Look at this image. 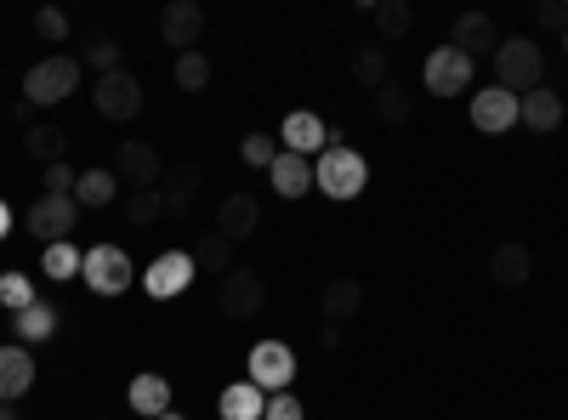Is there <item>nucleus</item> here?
Listing matches in <instances>:
<instances>
[{
  "label": "nucleus",
  "instance_id": "f257e3e1",
  "mask_svg": "<svg viewBox=\"0 0 568 420\" xmlns=\"http://www.w3.org/2000/svg\"><path fill=\"white\" fill-rule=\"evenodd\" d=\"M489 63H495V85L511 91V98H529V91H540V80H546V52H540L529 34L500 40Z\"/></svg>",
  "mask_w": 568,
  "mask_h": 420
},
{
  "label": "nucleus",
  "instance_id": "f03ea898",
  "mask_svg": "<svg viewBox=\"0 0 568 420\" xmlns=\"http://www.w3.org/2000/svg\"><path fill=\"white\" fill-rule=\"evenodd\" d=\"M364 182H369V160L347 143H329L318 160H313V188L324 199H358L364 194Z\"/></svg>",
  "mask_w": 568,
  "mask_h": 420
},
{
  "label": "nucleus",
  "instance_id": "7ed1b4c3",
  "mask_svg": "<svg viewBox=\"0 0 568 420\" xmlns=\"http://www.w3.org/2000/svg\"><path fill=\"white\" fill-rule=\"evenodd\" d=\"M80 58H63V52H52V58H40L29 74H23V103L29 109H58V103H69L74 91H80Z\"/></svg>",
  "mask_w": 568,
  "mask_h": 420
},
{
  "label": "nucleus",
  "instance_id": "20e7f679",
  "mask_svg": "<svg viewBox=\"0 0 568 420\" xmlns=\"http://www.w3.org/2000/svg\"><path fill=\"white\" fill-rule=\"evenodd\" d=\"M80 278H85V290L91 296H103V301H114V296H125L131 285H136V267H131V256L120 250V245H91L85 250V267H80Z\"/></svg>",
  "mask_w": 568,
  "mask_h": 420
},
{
  "label": "nucleus",
  "instance_id": "39448f33",
  "mask_svg": "<svg viewBox=\"0 0 568 420\" xmlns=\"http://www.w3.org/2000/svg\"><path fill=\"white\" fill-rule=\"evenodd\" d=\"M245 381L262 387L267 398H273V392H291V381H296V352L284 347V341H256V347H251V363H245Z\"/></svg>",
  "mask_w": 568,
  "mask_h": 420
},
{
  "label": "nucleus",
  "instance_id": "423d86ee",
  "mask_svg": "<svg viewBox=\"0 0 568 420\" xmlns=\"http://www.w3.org/2000/svg\"><path fill=\"white\" fill-rule=\"evenodd\" d=\"M420 80L433 98H460V91H471V80H478V63L466 52H455V45H438V52L420 63Z\"/></svg>",
  "mask_w": 568,
  "mask_h": 420
},
{
  "label": "nucleus",
  "instance_id": "0eeeda50",
  "mask_svg": "<svg viewBox=\"0 0 568 420\" xmlns=\"http://www.w3.org/2000/svg\"><path fill=\"white\" fill-rule=\"evenodd\" d=\"M216 307H222V318H240V324L262 318V307H267V285H262V273H251V267H233V273H222Z\"/></svg>",
  "mask_w": 568,
  "mask_h": 420
},
{
  "label": "nucleus",
  "instance_id": "6e6552de",
  "mask_svg": "<svg viewBox=\"0 0 568 420\" xmlns=\"http://www.w3.org/2000/svg\"><path fill=\"white\" fill-rule=\"evenodd\" d=\"M74 222H80V205H74V194H40V199L23 211V227L34 233L40 245H58V239H69V233H74Z\"/></svg>",
  "mask_w": 568,
  "mask_h": 420
},
{
  "label": "nucleus",
  "instance_id": "1a4fd4ad",
  "mask_svg": "<svg viewBox=\"0 0 568 420\" xmlns=\"http://www.w3.org/2000/svg\"><path fill=\"white\" fill-rule=\"evenodd\" d=\"M114 176H120V188H131V194H142V188H160L165 182V165H160V154L142 143V136H125V143L114 148V165H109Z\"/></svg>",
  "mask_w": 568,
  "mask_h": 420
},
{
  "label": "nucleus",
  "instance_id": "9d476101",
  "mask_svg": "<svg viewBox=\"0 0 568 420\" xmlns=\"http://www.w3.org/2000/svg\"><path fill=\"white\" fill-rule=\"evenodd\" d=\"M194 273L200 267H194V256H187V250H165V256L149 262V273H142L136 285L149 290V301H176L187 285H194Z\"/></svg>",
  "mask_w": 568,
  "mask_h": 420
},
{
  "label": "nucleus",
  "instance_id": "9b49d317",
  "mask_svg": "<svg viewBox=\"0 0 568 420\" xmlns=\"http://www.w3.org/2000/svg\"><path fill=\"white\" fill-rule=\"evenodd\" d=\"M91 103H98V114H103V120L131 125V120L142 114V80H136V74H125V69H114V74H103V80H98Z\"/></svg>",
  "mask_w": 568,
  "mask_h": 420
},
{
  "label": "nucleus",
  "instance_id": "f8f14e48",
  "mask_svg": "<svg viewBox=\"0 0 568 420\" xmlns=\"http://www.w3.org/2000/svg\"><path fill=\"white\" fill-rule=\"evenodd\" d=\"M342 131H329L313 109H296V114H284V125H278V143H284V154H324L329 143H336Z\"/></svg>",
  "mask_w": 568,
  "mask_h": 420
},
{
  "label": "nucleus",
  "instance_id": "ddd939ff",
  "mask_svg": "<svg viewBox=\"0 0 568 420\" xmlns=\"http://www.w3.org/2000/svg\"><path fill=\"white\" fill-rule=\"evenodd\" d=\"M471 125H478L484 136H506L511 125H517V98L511 91H500V85H484V91H471Z\"/></svg>",
  "mask_w": 568,
  "mask_h": 420
},
{
  "label": "nucleus",
  "instance_id": "4468645a",
  "mask_svg": "<svg viewBox=\"0 0 568 420\" xmlns=\"http://www.w3.org/2000/svg\"><path fill=\"white\" fill-rule=\"evenodd\" d=\"M160 34H165V45H176V58H182V52H200L205 12L194 7V0H171V7L160 12Z\"/></svg>",
  "mask_w": 568,
  "mask_h": 420
},
{
  "label": "nucleus",
  "instance_id": "2eb2a0df",
  "mask_svg": "<svg viewBox=\"0 0 568 420\" xmlns=\"http://www.w3.org/2000/svg\"><path fill=\"white\" fill-rule=\"evenodd\" d=\"M256 227H262V205H256V194H227V199L216 205V233H222L227 245L251 239Z\"/></svg>",
  "mask_w": 568,
  "mask_h": 420
},
{
  "label": "nucleus",
  "instance_id": "dca6fc26",
  "mask_svg": "<svg viewBox=\"0 0 568 420\" xmlns=\"http://www.w3.org/2000/svg\"><path fill=\"white\" fill-rule=\"evenodd\" d=\"M449 45H455V52H466L471 63H478L484 52L495 58L500 29H495V18H489V12H460V18H455V40H449Z\"/></svg>",
  "mask_w": 568,
  "mask_h": 420
},
{
  "label": "nucleus",
  "instance_id": "f3484780",
  "mask_svg": "<svg viewBox=\"0 0 568 420\" xmlns=\"http://www.w3.org/2000/svg\"><path fill=\"white\" fill-rule=\"evenodd\" d=\"M34 352L29 347H0V403H18L34 387Z\"/></svg>",
  "mask_w": 568,
  "mask_h": 420
},
{
  "label": "nucleus",
  "instance_id": "a211bd4d",
  "mask_svg": "<svg viewBox=\"0 0 568 420\" xmlns=\"http://www.w3.org/2000/svg\"><path fill=\"white\" fill-rule=\"evenodd\" d=\"M267 182H273V194H278V199H302V194H313V160L278 148V160L267 165Z\"/></svg>",
  "mask_w": 568,
  "mask_h": 420
},
{
  "label": "nucleus",
  "instance_id": "6ab92c4d",
  "mask_svg": "<svg viewBox=\"0 0 568 420\" xmlns=\"http://www.w3.org/2000/svg\"><path fill=\"white\" fill-rule=\"evenodd\" d=\"M489 278L500 290H524L529 278H535V256H529V245H495V256H489Z\"/></svg>",
  "mask_w": 568,
  "mask_h": 420
},
{
  "label": "nucleus",
  "instance_id": "aec40b11",
  "mask_svg": "<svg viewBox=\"0 0 568 420\" xmlns=\"http://www.w3.org/2000/svg\"><path fill=\"white\" fill-rule=\"evenodd\" d=\"M517 125H529V131H557L562 125V91H529V98H517Z\"/></svg>",
  "mask_w": 568,
  "mask_h": 420
},
{
  "label": "nucleus",
  "instance_id": "412c9836",
  "mask_svg": "<svg viewBox=\"0 0 568 420\" xmlns=\"http://www.w3.org/2000/svg\"><path fill=\"white\" fill-rule=\"evenodd\" d=\"M318 307H324V324H336V330H342V324L358 318V307H364V285H358V278H329Z\"/></svg>",
  "mask_w": 568,
  "mask_h": 420
},
{
  "label": "nucleus",
  "instance_id": "4be33fe9",
  "mask_svg": "<svg viewBox=\"0 0 568 420\" xmlns=\"http://www.w3.org/2000/svg\"><path fill=\"white\" fill-rule=\"evenodd\" d=\"M58 307L52 301H34V307H23L18 318H12V330H18V347H40V341H52L58 336Z\"/></svg>",
  "mask_w": 568,
  "mask_h": 420
},
{
  "label": "nucleus",
  "instance_id": "5701e85b",
  "mask_svg": "<svg viewBox=\"0 0 568 420\" xmlns=\"http://www.w3.org/2000/svg\"><path fill=\"white\" fill-rule=\"evenodd\" d=\"M125 403H131L142 420H160V414L171 409V381H165V376H136V381L125 387Z\"/></svg>",
  "mask_w": 568,
  "mask_h": 420
},
{
  "label": "nucleus",
  "instance_id": "b1692460",
  "mask_svg": "<svg viewBox=\"0 0 568 420\" xmlns=\"http://www.w3.org/2000/svg\"><path fill=\"white\" fill-rule=\"evenodd\" d=\"M262 409H267V392L251 387V381H233V387H222V398H216V414H222V420H262Z\"/></svg>",
  "mask_w": 568,
  "mask_h": 420
},
{
  "label": "nucleus",
  "instance_id": "393cba45",
  "mask_svg": "<svg viewBox=\"0 0 568 420\" xmlns=\"http://www.w3.org/2000/svg\"><path fill=\"white\" fill-rule=\"evenodd\" d=\"M120 199V176L114 171H80V182H74V205L80 211H103V205H114Z\"/></svg>",
  "mask_w": 568,
  "mask_h": 420
},
{
  "label": "nucleus",
  "instance_id": "a878e982",
  "mask_svg": "<svg viewBox=\"0 0 568 420\" xmlns=\"http://www.w3.org/2000/svg\"><path fill=\"white\" fill-rule=\"evenodd\" d=\"M160 199H165V222H182L187 211H194V199H200V171H171L160 182Z\"/></svg>",
  "mask_w": 568,
  "mask_h": 420
},
{
  "label": "nucleus",
  "instance_id": "bb28decb",
  "mask_svg": "<svg viewBox=\"0 0 568 420\" xmlns=\"http://www.w3.org/2000/svg\"><path fill=\"white\" fill-rule=\"evenodd\" d=\"M80 267H85V250H80L74 239H58V245L40 250V273L52 278V285H69V278H80Z\"/></svg>",
  "mask_w": 568,
  "mask_h": 420
},
{
  "label": "nucleus",
  "instance_id": "cd10ccee",
  "mask_svg": "<svg viewBox=\"0 0 568 420\" xmlns=\"http://www.w3.org/2000/svg\"><path fill=\"white\" fill-rule=\"evenodd\" d=\"M23 148H29L40 165H63V160H69V131H58V125H29Z\"/></svg>",
  "mask_w": 568,
  "mask_h": 420
},
{
  "label": "nucleus",
  "instance_id": "c85d7f7f",
  "mask_svg": "<svg viewBox=\"0 0 568 420\" xmlns=\"http://www.w3.org/2000/svg\"><path fill=\"white\" fill-rule=\"evenodd\" d=\"M187 256H194V267H200V273H233V245L222 239L216 227H211L205 239H200L194 250H187Z\"/></svg>",
  "mask_w": 568,
  "mask_h": 420
},
{
  "label": "nucleus",
  "instance_id": "c756f323",
  "mask_svg": "<svg viewBox=\"0 0 568 420\" xmlns=\"http://www.w3.org/2000/svg\"><path fill=\"white\" fill-rule=\"evenodd\" d=\"M369 98H375V120H387V125H404V120H409V109H415V103H409V91H404L398 80L375 85Z\"/></svg>",
  "mask_w": 568,
  "mask_h": 420
},
{
  "label": "nucleus",
  "instance_id": "7c9ffc66",
  "mask_svg": "<svg viewBox=\"0 0 568 420\" xmlns=\"http://www.w3.org/2000/svg\"><path fill=\"white\" fill-rule=\"evenodd\" d=\"M375 34L382 40H398V34H409V23H415V12H409V0H375Z\"/></svg>",
  "mask_w": 568,
  "mask_h": 420
},
{
  "label": "nucleus",
  "instance_id": "2f4dec72",
  "mask_svg": "<svg viewBox=\"0 0 568 420\" xmlns=\"http://www.w3.org/2000/svg\"><path fill=\"white\" fill-rule=\"evenodd\" d=\"M34 301H40V296H34V278H29V273H12V267L0 273V307H7L12 318H18L23 307H34Z\"/></svg>",
  "mask_w": 568,
  "mask_h": 420
},
{
  "label": "nucleus",
  "instance_id": "473e14b6",
  "mask_svg": "<svg viewBox=\"0 0 568 420\" xmlns=\"http://www.w3.org/2000/svg\"><path fill=\"white\" fill-rule=\"evenodd\" d=\"M125 222H131V227H154V222H165V199H160V188L125 194Z\"/></svg>",
  "mask_w": 568,
  "mask_h": 420
},
{
  "label": "nucleus",
  "instance_id": "72a5a7b5",
  "mask_svg": "<svg viewBox=\"0 0 568 420\" xmlns=\"http://www.w3.org/2000/svg\"><path fill=\"white\" fill-rule=\"evenodd\" d=\"M353 80H358L364 91L387 85V45H364V52L353 58Z\"/></svg>",
  "mask_w": 568,
  "mask_h": 420
},
{
  "label": "nucleus",
  "instance_id": "f704fd0d",
  "mask_svg": "<svg viewBox=\"0 0 568 420\" xmlns=\"http://www.w3.org/2000/svg\"><path fill=\"white\" fill-rule=\"evenodd\" d=\"M176 85L182 91H205L211 85V58L205 52H182L176 58Z\"/></svg>",
  "mask_w": 568,
  "mask_h": 420
},
{
  "label": "nucleus",
  "instance_id": "c9c22d12",
  "mask_svg": "<svg viewBox=\"0 0 568 420\" xmlns=\"http://www.w3.org/2000/svg\"><path fill=\"white\" fill-rule=\"evenodd\" d=\"M85 69H98V80L114 74V69H120V45H114L109 34H98V40L85 45Z\"/></svg>",
  "mask_w": 568,
  "mask_h": 420
},
{
  "label": "nucleus",
  "instance_id": "e433bc0d",
  "mask_svg": "<svg viewBox=\"0 0 568 420\" xmlns=\"http://www.w3.org/2000/svg\"><path fill=\"white\" fill-rule=\"evenodd\" d=\"M240 154H245V165H256V171H267V165L278 160V143H273V136H267V131H251V136H245V143H240Z\"/></svg>",
  "mask_w": 568,
  "mask_h": 420
},
{
  "label": "nucleus",
  "instance_id": "4c0bfd02",
  "mask_svg": "<svg viewBox=\"0 0 568 420\" xmlns=\"http://www.w3.org/2000/svg\"><path fill=\"white\" fill-rule=\"evenodd\" d=\"M34 34L52 40V45H63V40H69V18H63L58 7H40V12H34Z\"/></svg>",
  "mask_w": 568,
  "mask_h": 420
},
{
  "label": "nucleus",
  "instance_id": "58836bf2",
  "mask_svg": "<svg viewBox=\"0 0 568 420\" xmlns=\"http://www.w3.org/2000/svg\"><path fill=\"white\" fill-rule=\"evenodd\" d=\"M262 420H307V403L296 392H273L267 409H262Z\"/></svg>",
  "mask_w": 568,
  "mask_h": 420
},
{
  "label": "nucleus",
  "instance_id": "ea45409f",
  "mask_svg": "<svg viewBox=\"0 0 568 420\" xmlns=\"http://www.w3.org/2000/svg\"><path fill=\"white\" fill-rule=\"evenodd\" d=\"M74 182H80V171L63 160V165H45V194H74Z\"/></svg>",
  "mask_w": 568,
  "mask_h": 420
},
{
  "label": "nucleus",
  "instance_id": "a19ab883",
  "mask_svg": "<svg viewBox=\"0 0 568 420\" xmlns=\"http://www.w3.org/2000/svg\"><path fill=\"white\" fill-rule=\"evenodd\" d=\"M540 29H568V7H562V0H540Z\"/></svg>",
  "mask_w": 568,
  "mask_h": 420
},
{
  "label": "nucleus",
  "instance_id": "79ce46f5",
  "mask_svg": "<svg viewBox=\"0 0 568 420\" xmlns=\"http://www.w3.org/2000/svg\"><path fill=\"white\" fill-rule=\"evenodd\" d=\"M7 233H12V205L0 199V239H7Z\"/></svg>",
  "mask_w": 568,
  "mask_h": 420
},
{
  "label": "nucleus",
  "instance_id": "37998d69",
  "mask_svg": "<svg viewBox=\"0 0 568 420\" xmlns=\"http://www.w3.org/2000/svg\"><path fill=\"white\" fill-rule=\"evenodd\" d=\"M160 420H187V414H182V409H165V414H160Z\"/></svg>",
  "mask_w": 568,
  "mask_h": 420
},
{
  "label": "nucleus",
  "instance_id": "c03bdc74",
  "mask_svg": "<svg viewBox=\"0 0 568 420\" xmlns=\"http://www.w3.org/2000/svg\"><path fill=\"white\" fill-rule=\"evenodd\" d=\"M0 420H18V409H12V403H7V409H0Z\"/></svg>",
  "mask_w": 568,
  "mask_h": 420
},
{
  "label": "nucleus",
  "instance_id": "a18cd8bd",
  "mask_svg": "<svg viewBox=\"0 0 568 420\" xmlns=\"http://www.w3.org/2000/svg\"><path fill=\"white\" fill-rule=\"evenodd\" d=\"M562 52H568V29H562Z\"/></svg>",
  "mask_w": 568,
  "mask_h": 420
}]
</instances>
